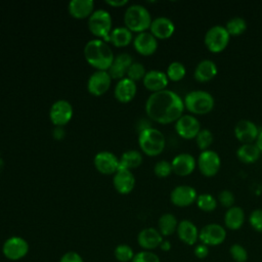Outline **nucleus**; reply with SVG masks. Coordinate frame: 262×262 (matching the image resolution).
I'll return each instance as SVG.
<instances>
[{
    "instance_id": "nucleus-1",
    "label": "nucleus",
    "mask_w": 262,
    "mask_h": 262,
    "mask_svg": "<svg viewBox=\"0 0 262 262\" xmlns=\"http://www.w3.org/2000/svg\"><path fill=\"white\" fill-rule=\"evenodd\" d=\"M183 98L173 90L164 89L151 93L145 101V113L160 124L176 122L184 111Z\"/></svg>"
},
{
    "instance_id": "nucleus-2",
    "label": "nucleus",
    "mask_w": 262,
    "mask_h": 262,
    "mask_svg": "<svg viewBox=\"0 0 262 262\" xmlns=\"http://www.w3.org/2000/svg\"><path fill=\"white\" fill-rule=\"evenodd\" d=\"M84 57L97 71H107L115 58L111 47L102 39L88 41L84 47Z\"/></svg>"
},
{
    "instance_id": "nucleus-3",
    "label": "nucleus",
    "mask_w": 262,
    "mask_h": 262,
    "mask_svg": "<svg viewBox=\"0 0 262 262\" xmlns=\"http://www.w3.org/2000/svg\"><path fill=\"white\" fill-rule=\"evenodd\" d=\"M183 102L184 107L191 115H206L214 108L215 98L206 90L195 89L185 94Z\"/></svg>"
},
{
    "instance_id": "nucleus-4",
    "label": "nucleus",
    "mask_w": 262,
    "mask_h": 262,
    "mask_svg": "<svg viewBox=\"0 0 262 262\" xmlns=\"http://www.w3.org/2000/svg\"><path fill=\"white\" fill-rule=\"evenodd\" d=\"M138 144L143 154L149 157H156L165 149L166 138L159 129L148 127L139 131Z\"/></svg>"
},
{
    "instance_id": "nucleus-5",
    "label": "nucleus",
    "mask_w": 262,
    "mask_h": 262,
    "mask_svg": "<svg viewBox=\"0 0 262 262\" xmlns=\"http://www.w3.org/2000/svg\"><path fill=\"white\" fill-rule=\"evenodd\" d=\"M151 20L149 11L141 4L130 5L124 13L125 27L131 32H136L137 34L149 29Z\"/></svg>"
},
{
    "instance_id": "nucleus-6",
    "label": "nucleus",
    "mask_w": 262,
    "mask_h": 262,
    "mask_svg": "<svg viewBox=\"0 0 262 262\" xmlns=\"http://www.w3.org/2000/svg\"><path fill=\"white\" fill-rule=\"evenodd\" d=\"M88 29L96 37L108 41L112 32V16L104 9H96L88 17Z\"/></svg>"
},
{
    "instance_id": "nucleus-7",
    "label": "nucleus",
    "mask_w": 262,
    "mask_h": 262,
    "mask_svg": "<svg viewBox=\"0 0 262 262\" xmlns=\"http://www.w3.org/2000/svg\"><path fill=\"white\" fill-rule=\"evenodd\" d=\"M230 40V35L224 26L214 25L210 27L204 36V43L207 49L213 53L223 51Z\"/></svg>"
},
{
    "instance_id": "nucleus-8",
    "label": "nucleus",
    "mask_w": 262,
    "mask_h": 262,
    "mask_svg": "<svg viewBox=\"0 0 262 262\" xmlns=\"http://www.w3.org/2000/svg\"><path fill=\"white\" fill-rule=\"evenodd\" d=\"M199 171L206 177L215 176L221 168V158L213 149L202 150L196 159Z\"/></svg>"
},
{
    "instance_id": "nucleus-9",
    "label": "nucleus",
    "mask_w": 262,
    "mask_h": 262,
    "mask_svg": "<svg viewBox=\"0 0 262 262\" xmlns=\"http://www.w3.org/2000/svg\"><path fill=\"white\" fill-rule=\"evenodd\" d=\"M2 253L8 260H20L29 253V244L20 236H11L4 242Z\"/></svg>"
},
{
    "instance_id": "nucleus-10",
    "label": "nucleus",
    "mask_w": 262,
    "mask_h": 262,
    "mask_svg": "<svg viewBox=\"0 0 262 262\" xmlns=\"http://www.w3.org/2000/svg\"><path fill=\"white\" fill-rule=\"evenodd\" d=\"M73 117V106L66 99L54 101L49 110L50 121L57 127L68 124Z\"/></svg>"
},
{
    "instance_id": "nucleus-11",
    "label": "nucleus",
    "mask_w": 262,
    "mask_h": 262,
    "mask_svg": "<svg viewBox=\"0 0 262 262\" xmlns=\"http://www.w3.org/2000/svg\"><path fill=\"white\" fill-rule=\"evenodd\" d=\"M201 123L193 115H182L175 122L177 134L184 139H193L201 130Z\"/></svg>"
},
{
    "instance_id": "nucleus-12",
    "label": "nucleus",
    "mask_w": 262,
    "mask_h": 262,
    "mask_svg": "<svg viewBox=\"0 0 262 262\" xmlns=\"http://www.w3.org/2000/svg\"><path fill=\"white\" fill-rule=\"evenodd\" d=\"M195 188L191 185L180 184L175 186L170 192V201L176 207H188L192 205L198 198Z\"/></svg>"
},
{
    "instance_id": "nucleus-13",
    "label": "nucleus",
    "mask_w": 262,
    "mask_h": 262,
    "mask_svg": "<svg viewBox=\"0 0 262 262\" xmlns=\"http://www.w3.org/2000/svg\"><path fill=\"white\" fill-rule=\"evenodd\" d=\"M225 237L226 230L218 223H209L199 232V239L206 246H218L224 242Z\"/></svg>"
},
{
    "instance_id": "nucleus-14",
    "label": "nucleus",
    "mask_w": 262,
    "mask_h": 262,
    "mask_svg": "<svg viewBox=\"0 0 262 262\" xmlns=\"http://www.w3.org/2000/svg\"><path fill=\"white\" fill-rule=\"evenodd\" d=\"M258 126L251 120L242 119L234 125L233 133L235 138L243 143H253L259 134Z\"/></svg>"
},
{
    "instance_id": "nucleus-15",
    "label": "nucleus",
    "mask_w": 262,
    "mask_h": 262,
    "mask_svg": "<svg viewBox=\"0 0 262 262\" xmlns=\"http://www.w3.org/2000/svg\"><path fill=\"white\" fill-rule=\"evenodd\" d=\"M111 82L112 78L106 71H96L88 78L87 89L92 95L99 96L108 90Z\"/></svg>"
},
{
    "instance_id": "nucleus-16",
    "label": "nucleus",
    "mask_w": 262,
    "mask_h": 262,
    "mask_svg": "<svg viewBox=\"0 0 262 262\" xmlns=\"http://www.w3.org/2000/svg\"><path fill=\"white\" fill-rule=\"evenodd\" d=\"M93 163L96 170L104 175L114 174L119 169L118 158L113 152L106 150L97 152L94 157Z\"/></svg>"
},
{
    "instance_id": "nucleus-17",
    "label": "nucleus",
    "mask_w": 262,
    "mask_h": 262,
    "mask_svg": "<svg viewBox=\"0 0 262 262\" xmlns=\"http://www.w3.org/2000/svg\"><path fill=\"white\" fill-rule=\"evenodd\" d=\"M171 165L172 170L176 175L187 176L194 171L196 167V160L191 154L181 152L173 158Z\"/></svg>"
},
{
    "instance_id": "nucleus-18",
    "label": "nucleus",
    "mask_w": 262,
    "mask_h": 262,
    "mask_svg": "<svg viewBox=\"0 0 262 262\" xmlns=\"http://www.w3.org/2000/svg\"><path fill=\"white\" fill-rule=\"evenodd\" d=\"M135 50L141 55H151L158 48V39L150 32L138 33L133 39Z\"/></svg>"
},
{
    "instance_id": "nucleus-19",
    "label": "nucleus",
    "mask_w": 262,
    "mask_h": 262,
    "mask_svg": "<svg viewBox=\"0 0 262 262\" xmlns=\"http://www.w3.org/2000/svg\"><path fill=\"white\" fill-rule=\"evenodd\" d=\"M175 31V25L173 20L167 16H158L151 20L149 32L157 39H168Z\"/></svg>"
},
{
    "instance_id": "nucleus-20",
    "label": "nucleus",
    "mask_w": 262,
    "mask_h": 262,
    "mask_svg": "<svg viewBox=\"0 0 262 262\" xmlns=\"http://www.w3.org/2000/svg\"><path fill=\"white\" fill-rule=\"evenodd\" d=\"M113 184L119 193L128 194L135 186V177L130 170L118 169L114 175Z\"/></svg>"
},
{
    "instance_id": "nucleus-21",
    "label": "nucleus",
    "mask_w": 262,
    "mask_h": 262,
    "mask_svg": "<svg viewBox=\"0 0 262 262\" xmlns=\"http://www.w3.org/2000/svg\"><path fill=\"white\" fill-rule=\"evenodd\" d=\"M133 59L132 56L129 53L122 52L119 53L117 56H115L113 63L106 71L112 79L121 80L125 78V75H127V71L129 67L132 64Z\"/></svg>"
},
{
    "instance_id": "nucleus-22",
    "label": "nucleus",
    "mask_w": 262,
    "mask_h": 262,
    "mask_svg": "<svg viewBox=\"0 0 262 262\" xmlns=\"http://www.w3.org/2000/svg\"><path fill=\"white\" fill-rule=\"evenodd\" d=\"M144 87L151 93L166 89L169 79L165 72L159 70L147 71L142 79Z\"/></svg>"
},
{
    "instance_id": "nucleus-23",
    "label": "nucleus",
    "mask_w": 262,
    "mask_h": 262,
    "mask_svg": "<svg viewBox=\"0 0 262 262\" xmlns=\"http://www.w3.org/2000/svg\"><path fill=\"white\" fill-rule=\"evenodd\" d=\"M218 74V67L212 59L205 58L198 62L193 71V78L201 83L209 82Z\"/></svg>"
},
{
    "instance_id": "nucleus-24",
    "label": "nucleus",
    "mask_w": 262,
    "mask_h": 262,
    "mask_svg": "<svg viewBox=\"0 0 262 262\" xmlns=\"http://www.w3.org/2000/svg\"><path fill=\"white\" fill-rule=\"evenodd\" d=\"M137 242L142 249L145 251H150L160 247L163 242V235L158 229L154 227H147L138 233Z\"/></svg>"
},
{
    "instance_id": "nucleus-25",
    "label": "nucleus",
    "mask_w": 262,
    "mask_h": 262,
    "mask_svg": "<svg viewBox=\"0 0 262 262\" xmlns=\"http://www.w3.org/2000/svg\"><path fill=\"white\" fill-rule=\"evenodd\" d=\"M137 91L136 83L127 77L119 80L115 86L114 94L117 100L120 102H129L131 101Z\"/></svg>"
},
{
    "instance_id": "nucleus-26",
    "label": "nucleus",
    "mask_w": 262,
    "mask_h": 262,
    "mask_svg": "<svg viewBox=\"0 0 262 262\" xmlns=\"http://www.w3.org/2000/svg\"><path fill=\"white\" fill-rule=\"evenodd\" d=\"M176 232L179 239L188 246L194 245L199 239L200 231L196 225L188 219H183L180 222H178Z\"/></svg>"
},
{
    "instance_id": "nucleus-27",
    "label": "nucleus",
    "mask_w": 262,
    "mask_h": 262,
    "mask_svg": "<svg viewBox=\"0 0 262 262\" xmlns=\"http://www.w3.org/2000/svg\"><path fill=\"white\" fill-rule=\"evenodd\" d=\"M68 9L74 18H86L94 11V2L92 0H72L68 5Z\"/></svg>"
},
{
    "instance_id": "nucleus-28",
    "label": "nucleus",
    "mask_w": 262,
    "mask_h": 262,
    "mask_svg": "<svg viewBox=\"0 0 262 262\" xmlns=\"http://www.w3.org/2000/svg\"><path fill=\"white\" fill-rule=\"evenodd\" d=\"M236 158L244 164H252L255 163L261 155V150L253 143H243L236 149Z\"/></svg>"
},
{
    "instance_id": "nucleus-29",
    "label": "nucleus",
    "mask_w": 262,
    "mask_h": 262,
    "mask_svg": "<svg viewBox=\"0 0 262 262\" xmlns=\"http://www.w3.org/2000/svg\"><path fill=\"white\" fill-rule=\"evenodd\" d=\"M245 222V212L238 206H233L226 210L224 215L225 226L231 230L239 229Z\"/></svg>"
},
{
    "instance_id": "nucleus-30",
    "label": "nucleus",
    "mask_w": 262,
    "mask_h": 262,
    "mask_svg": "<svg viewBox=\"0 0 262 262\" xmlns=\"http://www.w3.org/2000/svg\"><path fill=\"white\" fill-rule=\"evenodd\" d=\"M132 40V32L126 27H119L112 30L107 42H111L116 47H124L128 45Z\"/></svg>"
},
{
    "instance_id": "nucleus-31",
    "label": "nucleus",
    "mask_w": 262,
    "mask_h": 262,
    "mask_svg": "<svg viewBox=\"0 0 262 262\" xmlns=\"http://www.w3.org/2000/svg\"><path fill=\"white\" fill-rule=\"evenodd\" d=\"M142 163V155L136 149H129L121 156L119 160V169L131 170L137 168Z\"/></svg>"
},
{
    "instance_id": "nucleus-32",
    "label": "nucleus",
    "mask_w": 262,
    "mask_h": 262,
    "mask_svg": "<svg viewBox=\"0 0 262 262\" xmlns=\"http://www.w3.org/2000/svg\"><path fill=\"white\" fill-rule=\"evenodd\" d=\"M159 231L163 236H168L173 234L178 226V221L176 217L171 213L163 214L158 221Z\"/></svg>"
},
{
    "instance_id": "nucleus-33",
    "label": "nucleus",
    "mask_w": 262,
    "mask_h": 262,
    "mask_svg": "<svg viewBox=\"0 0 262 262\" xmlns=\"http://www.w3.org/2000/svg\"><path fill=\"white\" fill-rule=\"evenodd\" d=\"M225 29L230 36H239L247 30V21L242 16H232L225 24Z\"/></svg>"
},
{
    "instance_id": "nucleus-34",
    "label": "nucleus",
    "mask_w": 262,
    "mask_h": 262,
    "mask_svg": "<svg viewBox=\"0 0 262 262\" xmlns=\"http://www.w3.org/2000/svg\"><path fill=\"white\" fill-rule=\"evenodd\" d=\"M185 74H186L185 66L182 62L177 61V60L170 62L167 68V71H166V75H167L168 79L173 82H178V81L182 80L184 78Z\"/></svg>"
},
{
    "instance_id": "nucleus-35",
    "label": "nucleus",
    "mask_w": 262,
    "mask_h": 262,
    "mask_svg": "<svg viewBox=\"0 0 262 262\" xmlns=\"http://www.w3.org/2000/svg\"><path fill=\"white\" fill-rule=\"evenodd\" d=\"M196 206L200 210L204 211V212H212L216 209L217 207V199L215 196H213V194L209 193V192H204L198 195L196 198Z\"/></svg>"
},
{
    "instance_id": "nucleus-36",
    "label": "nucleus",
    "mask_w": 262,
    "mask_h": 262,
    "mask_svg": "<svg viewBox=\"0 0 262 262\" xmlns=\"http://www.w3.org/2000/svg\"><path fill=\"white\" fill-rule=\"evenodd\" d=\"M194 139L199 148L201 150H206L210 149V146L214 141V135L210 129L202 128Z\"/></svg>"
},
{
    "instance_id": "nucleus-37",
    "label": "nucleus",
    "mask_w": 262,
    "mask_h": 262,
    "mask_svg": "<svg viewBox=\"0 0 262 262\" xmlns=\"http://www.w3.org/2000/svg\"><path fill=\"white\" fill-rule=\"evenodd\" d=\"M114 254H115V258L120 262L132 261V259L135 255L132 248L128 245H125V244L117 246L116 249H115Z\"/></svg>"
},
{
    "instance_id": "nucleus-38",
    "label": "nucleus",
    "mask_w": 262,
    "mask_h": 262,
    "mask_svg": "<svg viewBox=\"0 0 262 262\" xmlns=\"http://www.w3.org/2000/svg\"><path fill=\"white\" fill-rule=\"evenodd\" d=\"M145 74H146V71L143 64L138 61H135V62L133 61L127 71V78L132 80L133 82H136L143 79Z\"/></svg>"
},
{
    "instance_id": "nucleus-39",
    "label": "nucleus",
    "mask_w": 262,
    "mask_h": 262,
    "mask_svg": "<svg viewBox=\"0 0 262 262\" xmlns=\"http://www.w3.org/2000/svg\"><path fill=\"white\" fill-rule=\"evenodd\" d=\"M217 202L223 206L224 208H231L234 206L235 203V196L233 194V192L229 189H223L221 191H219L218 196H217Z\"/></svg>"
},
{
    "instance_id": "nucleus-40",
    "label": "nucleus",
    "mask_w": 262,
    "mask_h": 262,
    "mask_svg": "<svg viewBox=\"0 0 262 262\" xmlns=\"http://www.w3.org/2000/svg\"><path fill=\"white\" fill-rule=\"evenodd\" d=\"M154 172L160 178H165L169 176L173 172L171 162H168L166 160H161L157 162L154 167Z\"/></svg>"
},
{
    "instance_id": "nucleus-41",
    "label": "nucleus",
    "mask_w": 262,
    "mask_h": 262,
    "mask_svg": "<svg viewBox=\"0 0 262 262\" xmlns=\"http://www.w3.org/2000/svg\"><path fill=\"white\" fill-rule=\"evenodd\" d=\"M229 253L235 262H246L248 260V252L239 244H233L229 249Z\"/></svg>"
},
{
    "instance_id": "nucleus-42",
    "label": "nucleus",
    "mask_w": 262,
    "mask_h": 262,
    "mask_svg": "<svg viewBox=\"0 0 262 262\" xmlns=\"http://www.w3.org/2000/svg\"><path fill=\"white\" fill-rule=\"evenodd\" d=\"M131 262H160V258L151 251H141L134 255Z\"/></svg>"
},
{
    "instance_id": "nucleus-43",
    "label": "nucleus",
    "mask_w": 262,
    "mask_h": 262,
    "mask_svg": "<svg viewBox=\"0 0 262 262\" xmlns=\"http://www.w3.org/2000/svg\"><path fill=\"white\" fill-rule=\"evenodd\" d=\"M250 225L258 232H262V209H255L249 216Z\"/></svg>"
},
{
    "instance_id": "nucleus-44",
    "label": "nucleus",
    "mask_w": 262,
    "mask_h": 262,
    "mask_svg": "<svg viewBox=\"0 0 262 262\" xmlns=\"http://www.w3.org/2000/svg\"><path fill=\"white\" fill-rule=\"evenodd\" d=\"M59 262H84L82 257L77 253V252H74V251H70V252H67L64 253Z\"/></svg>"
},
{
    "instance_id": "nucleus-45",
    "label": "nucleus",
    "mask_w": 262,
    "mask_h": 262,
    "mask_svg": "<svg viewBox=\"0 0 262 262\" xmlns=\"http://www.w3.org/2000/svg\"><path fill=\"white\" fill-rule=\"evenodd\" d=\"M194 255L200 258V259H204L208 256L209 254V249H208V246L204 245V244H200L198 245L195 248H194V251H193Z\"/></svg>"
},
{
    "instance_id": "nucleus-46",
    "label": "nucleus",
    "mask_w": 262,
    "mask_h": 262,
    "mask_svg": "<svg viewBox=\"0 0 262 262\" xmlns=\"http://www.w3.org/2000/svg\"><path fill=\"white\" fill-rule=\"evenodd\" d=\"M105 3L111 6H114V7H121V6H124L125 4H127L128 0H106Z\"/></svg>"
},
{
    "instance_id": "nucleus-47",
    "label": "nucleus",
    "mask_w": 262,
    "mask_h": 262,
    "mask_svg": "<svg viewBox=\"0 0 262 262\" xmlns=\"http://www.w3.org/2000/svg\"><path fill=\"white\" fill-rule=\"evenodd\" d=\"M160 248L163 250V251H169L171 249V243L169 241H164L162 242V244L160 245Z\"/></svg>"
},
{
    "instance_id": "nucleus-48",
    "label": "nucleus",
    "mask_w": 262,
    "mask_h": 262,
    "mask_svg": "<svg viewBox=\"0 0 262 262\" xmlns=\"http://www.w3.org/2000/svg\"><path fill=\"white\" fill-rule=\"evenodd\" d=\"M255 143L259 147V149L262 151V130L259 131V134H258V137H257Z\"/></svg>"
}]
</instances>
